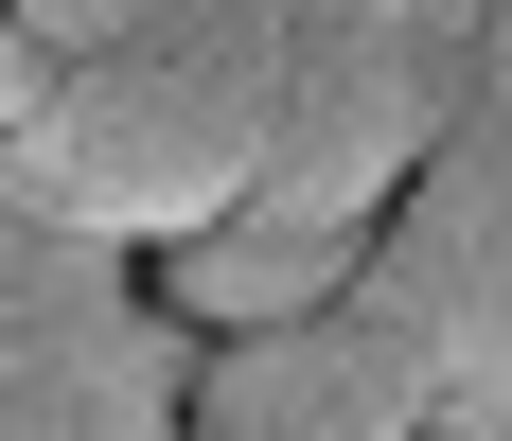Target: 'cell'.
I'll use <instances>...</instances> for the list:
<instances>
[{"mask_svg":"<svg viewBox=\"0 0 512 441\" xmlns=\"http://www.w3.org/2000/svg\"><path fill=\"white\" fill-rule=\"evenodd\" d=\"M283 0H0V177L89 247H177L248 195Z\"/></svg>","mask_w":512,"mask_h":441,"instance_id":"1","label":"cell"},{"mask_svg":"<svg viewBox=\"0 0 512 441\" xmlns=\"http://www.w3.org/2000/svg\"><path fill=\"white\" fill-rule=\"evenodd\" d=\"M495 0H283V106L230 212H301V230H371L424 177L442 106L477 89Z\"/></svg>","mask_w":512,"mask_h":441,"instance_id":"2","label":"cell"},{"mask_svg":"<svg viewBox=\"0 0 512 441\" xmlns=\"http://www.w3.org/2000/svg\"><path fill=\"white\" fill-rule=\"evenodd\" d=\"M354 300L442 371V389L512 371V0H495V36H477V89L442 106V142H424V177L371 212Z\"/></svg>","mask_w":512,"mask_h":441,"instance_id":"3","label":"cell"},{"mask_svg":"<svg viewBox=\"0 0 512 441\" xmlns=\"http://www.w3.org/2000/svg\"><path fill=\"white\" fill-rule=\"evenodd\" d=\"M424 406H442V371L371 300H318V318H265V336H195L177 441H424Z\"/></svg>","mask_w":512,"mask_h":441,"instance_id":"4","label":"cell"},{"mask_svg":"<svg viewBox=\"0 0 512 441\" xmlns=\"http://www.w3.org/2000/svg\"><path fill=\"white\" fill-rule=\"evenodd\" d=\"M177 406H195V318L159 283L0 336V441H177Z\"/></svg>","mask_w":512,"mask_h":441,"instance_id":"5","label":"cell"},{"mask_svg":"<svg viewBox=\"0 0 512 441\" xmlns=\"http://www.w3.org/2000/svg\"><path fill=\"white\" fill-rule=\"evenodd\" d=\"M354 247L371 230H301V212H212V230L142 247V283L195 318V336H265V318H318V300H354Z\"/></svg>","mask_w":512,"mask_h":441,"instance_id":"6","label":"cell"},{"mask_svg":"<svg viewBox=\"0 0 512 441\" xmlns=\"http://www.w3.org/2000/svg\"><path fill=\"white\" fill-rule=\"evenodd\" d=\"M142 283V247H89V230H53L18 177H0V336L18 318H71V300H124Z\"/></svg>","mask_w":512,"mask_h":441,"instance_id":"7","label":"cell"},{"mask_svg":"<svg viewBox=\"0 0 512 441\" xmlns=\"http://www.w3.org/2000/svg\"><path fill=\"white\" fill-rule=\"evenodd\" d=\"M424 441H512V371H477V389L424 406Z\"/></svg>","mask_w":512,"mask_h":441,"instance_id":"8","label":"cell"}]
</instances>
